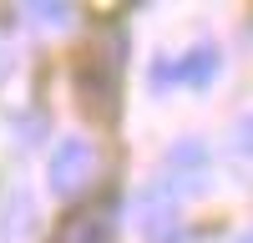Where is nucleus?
<instances>
[{"label":"nucleus","mask_w":253,"mask_h":243,"mask_svg":"<svg viewBox=\"0 0 253 243\" xmlns=\"http://www.w3.org/2000/svg\"><path fill=\"white\" fill-rule=\"evenodd\" d=\"M76 107L91 122H101V127L117 122V107H122V61L107 46H91L76 61Z\"/></svg>","instance_id":"f257e3e1"},{"label":"nucleus","mask_w":253,"mask_h":243,"mask_svg":"<svg viewBox=\"0 0 253 243\" xmlns=\"http://www.w3.org/2000/svg\"><path fill=\"white\" fill-rule=\"evenodd\" d=\"M91 177H96V147L86 137H66L51 152V188L61 198H76V193L91 188Z\"/></svg>","instance_id":"f03ea898"},{"label":"nucleus","mask_w":253,"mask_h":243,"mask_svg":"<svg viewBox=\"0 0 253 243\" xmlns=\"http://www.w3.org/2000/svg\"><path fill=\"white\" fill-rule=\"evenodd\" d=\"M162 193H203L208 188V147L198 137H182L172 152H167V162H162V182H157Z\"/></svg>","instance_id":"7ed1b4c3"},{"label":"nucleus","mask_w":253,"mask_h":243,"mask_svg":"<svg viewBox=\"0 0 253 243\" xmlns=\"http://www.w3.org/2000/svg\"><path fill=\"white\" fill-rule=\"evenodd\" d=\"M218 76V46H193L187 56H167L152 66V86L167 91L177 86V81H187V86H208V81Z\"/></svg>","instance_id":"20e7f679"},{"label":"nucleus","mask_w":253,"mask_h":243,"mask_svg":"<svg viewBox=\"0 0 253 243\" xmlns=\"http://www.w3.org/2000/svg\"><path fill=\"white\" fill-rule=\"evenodd\" d=\"M112 233H117L112 202H81V208H71L56 223L51 243H112Z\"/></svg>","instance_id":"39448f33"},{"label":"nucleus","mask_w":253,"mask_h":243,"mask_svg":"<svg viewBox=\"0 0 253 243\" xmlns=\"http://www.w3.org/2000/svg\"><path fill=\"white\" fill-rule=\"evenodd\" d=\"M137 228H142L147 243H177L182 238V223H177V208H172V193L147 188L142 202H137Z\"/></svg>","instance_id":"423d86ee"},{"label":"nucleus","mask_w":253,"mask_h":243,"mask_svg":"<svg viewBox=\"0 0 253 243\" xmlns=\"http://www.w3.org/2000/svg\"><path fill=\"white\" fill-rule=\"evenodd\" d=\"M228 167H233L238 182L253 188V112L233 122V132H228Z\"/></svg>","instance_id":"0eeeda50"},{"label":"nucleus","mask_w":253,"mask_h":243,"mask_svg":"<svg viewBox=\"0 0 253 243\" xmlns=\"http://www.w3.org/2000/svg\"><path fill=\"white\" fill-rule=\"evenodd\" d=\"M36 15H46L51 26H66V15H71V5H36Z\"/></svg>","instance_id":"6e6552de"},{"label":"nucleus","mask_w":253,"mask_h":243,"mask_svg":"<svg viewBox=\"0 0 253 243\" xmlns=\"http://www.w3.org/2000/svg\"><path fill=\"white\" fill-rule=\"evenodd\" d=\"M238 243H253V228H248V233H243V238H238Z\"/></svg>","instance_id":"1a4fd4ad"}]
</instances>
